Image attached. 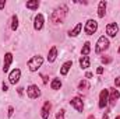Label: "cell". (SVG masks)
<instances>
[{
  "label": "cell",
  "mask_w": 120,
  "mask_h": 119,
  "mask_svg": "<svg viewBox=\"0 0 120 119\" xmlns=\"http://www.w3.org/2000/svg\"><path fill=\"white\" fill-rule=\"evenodd\" d=\"M50 108H52L50 102H49V101H46V102L43 104V107H42V111H41V112H42L41 115H42V118H43V119H48V118H49V114H50Z\"/></svg>",
  "instance_id": "cell-11"
},
{
  "label": "cell",
  "mask_w": 120,
  "mask_h": 119,
  "mask_svg": "<svg viewBox=\"0 0 120 119\" xmlns=\"http://www.w3.org/2000/svg\"><path fill=\"white\" fill-rule=\"evenodd\" d=\"M67 6L66 4H61L60 7H57L53 13H52V16H50V21L53 23V24H61L63 21H64V18H66V14H67Z\"/></svg>",
  "instance_id": "cell-1"
},
{
  "label": "cell",
  "mask_w": 120,
  "mask_h": 119,
  "mask_svg": "<svg viewBox=\"0 0 120 119\" xmlns=\"http://www.w3.org/2000/svg\"><path fill=\"white\" fill-rule=\"evenodd\" d=\"M117 31H119V25H117L116 23H110V24H108V27H106V34H108L109 36H116Z\"/></svg>",
  "instance_id": "cell-9"
},
{
  "label": "cell",
  "mask_w": 120,
  "mask_h": 119,
  "mask_svg": "<svg viewBox=\"0 0 120 119\" xmlns=\"http://www.w3.org/2000/svg\"><path fill=\"white\" fill-rule=\"evenodd\" d=\"M56 119H64V109H60L56 115Z\"/></svg>",
  "instance_id": "cell-24"
},
{
  "label": "cell",
  "mask_w": 120,
  "mask_h": 119,
  "mask_svg": "<svg viewBox=\"0 0 120 119\" xmlns=\"http://www.w3.org/2000/svg\"><path fill=\"white\" fill-rule=\"evenodd\" d=\"M115 119H120V115H119V116H116V118H115Z\"/></svg>",
  "instance_id": "cell-35"
},
{
  "label": "cell",
  "mask_w": 120,
  "mask_h": 119,
  "mask_svg": "<svg viewBox=\"0 0 120 119\" xmlns=\"http://www.w3.org/2000/svg\"><path fill=\"white\" fill-rule=\"evenodd\" d=\"M20 77H21V70H20V69H14V70L10 73V76H8L10 84H17V83L20 81Z\"/></svg>",
  "instance_id": "cell-7"
},
{
  "label": "cell",
  "mask_w": 120,
  "mask_h": 119,
  "mask_svg": "<svg viewBox=\"0 0 120 119\" xmlns=\"http://www.w3.org/2000/svg\"><path fill=\"white\" fill-rule=\"evenodd\" d=\"M42 27H43V16H42V14H38V16L35 17L34 28H35L36 31H41V30H42Z\"/></svg>",
  "instance_id": "cell-13"
},
{
  "label": "cell",
  "mask_w": 120,
  "mask_h": 119,
  "mask_svg": "<svg viewBox=\"0 0 120 119\" xmlns=\"http://www.w3.org/2000/svg\"><path fill=\"white\" fill-rule=\"evenodd\" d=\"M4 6H6V1H4V0H0V10H3Z\"/></svg>",
  "instance_id": "cell-28"
},
{
  "label": "cell",
  "mask_w": 120,
  "mask_h": 119,
  "mask_svg": "<svg viewBox=\"0 0 120 119\" xmlns=\"http://www.w3.org/2000/svg\"><path fill=\"white\" fill-rule=\"evenodd\" d=\"M27 8H31V10H36L39 7V1L38 0H32V1H27Z\"/></svg>",
  "instance_id": "cell-19"
},
{
  "label": "cell",
  "mask_w": 120,
  "mask_h": 119,
  "mask_svg": "<svg viewBox=\"0 0 120 119\" xmlns=\"http://www.w3.org/2000/svg\"><path fill=\"white\" fill-rule=\"evenodd\" d=\"M17 92H18L20 95H22V94H24V88H22V87H18V88H17Z\"/></svg>",
  "instance_id": "cell-27"
},
{
  "label": "cell",
  "mask_w": 120,
  "mask_h": 119,
  "mask_svg": "<svg viewBox=\"0 0 120 119\" xmlns=\"http://www.w3.org/2000/svg\"><path fill=\"white\" fill-rule=\"evenodd\" d=\"M96 30H98V23H96L95 20H88V21L85 23L84 31H85V34H87V35H92Z\"/></svg>",
  "instance_id": "cell-4"
},
{
  "label": "cell",
  "mask_w": 120,
  "mask_h": 119,
  "mask_svg": "<svg viewBox=\"0 0 120 119\" xmlns=\"http://www.w3.org/2000/svg\"><path fill=\"white\" fill-rule=\"evenodd\" d=\"M70 104H71L78 112H82V109H84V104H82V99H81V98L75 97V98H73V99L70 101Z\"/></svg>",
  "instance_id": "cell-10"
},
{
  "label": "cell",
  "mask_w": 120,
  "mask_h": 119,
  "mask_svg": "<svg viewBox=\"0 0 120 119\" xmlns=\"http://www.w3.org/2000/svg\"><path fill=\"white\" fill-rule=\"evenodd\" d=\"M81 28H82V24H77V25H75L73 30L70 31V34H68V35H70V36H77V35L80 34Z\"/></svg>",
  "instance_id": "cell-17"
},
{
  "label": "cell",
  "mask_w": 120,
  "mask_h": 119,
  "mask_svg": "<svg viewBox=\"0 0 120 119\" xmlns=\"http://www.w3.org/2000/svg\"><path fill=\"white\" fill-rule=\"evenodd\" d=\"M119 97H120L119 90H116V88H110V97H109V104H110L112 107H115V105H116V102H117V99H119Z\"/></svg>",
  "instance_id": "cell-8"
},
{
  "label": "cell",
  "mask_w": 120,
  "mask_h": 119,
  "mask_svg": "<svg viewBox=\"0 0 120 119\" xmlns=\"http://www.w3.org/2000/svg\"><path fill=\"white\" fill-rule=\"evenodd\" d=\"M115 86L116 87H120V77H116L115 79Z\"/></svg>",
  "instance_id": "cell-26"
},
{
  "label": "cell",
  "mask_w": 120,
  "mask_h": 119,
  "mask_svg": "<svg viewBox=\"0 0 120 119\" xmlns=\"http://www.w3.org/2000/svg\"><path fill=\"white\" fill-rule=\"evenodd\" d=\"M42 63H43V58L38 55V56H34V58L28 62V67H30L31 71H36V70L42 66Z\"/></svg>",
  "instance_id": "cell-3"
},
{
  "label": "cell",
  "mask_w": 120,
  "mask_h": 119,
  "mask_svg": "<svg viewBox=\"0 0 120 119\" xmlns=\"http://www.w3.org/2000/svg\"><path fill=\"white\" fill-rule=\"evenodd\" d=\"M1 88H3V91H7L8 87H7V84H4V83H3V84H1Z\"/></svg>",
  "instance_id": "cell-31"
},
{
  "label": "cell",
  "mask_w": 120,
  "mask_h": 119,
  "mask_svg": "<svg viewBox=\"0 0 120 119\" xmlns=\"http://www.w3.org/2000/svg\"><path fill=\"white\" fill-rule=\"evenodd\" d=\"M109 101V90H102L99 94V108H105Z\"/></svg>",
  "instance_id": "cell-5"
},
{
  "label": "cell",
  "mask_w": 120,
  "mask_h": 119,
  "mask_svg": "<svg viewBox=\"0 0 120 119\" xmlns=\"http://www.w3.org/2000/svg\"><path fill=\"white\" fill-rule=\"evenodd\" d=\"M73 67V62L71 60H68V62H66L63 66H61V69H60V74L61 76H67V73H68V70Z\"/></svg>",
  "instance_id": "cell-14"
},
{
  "label": "cell",
  "mask_w": 120,
  "mask_h": 119,
  "mask_svg": "<svg viewBox=\"0 0 120 119\" xmlns=\"http://www.w3.org/2000/svg\"><path fill=\"white\" fill-rule=\"evenodd\" d=\"M96 73H98V74H102V73H103V67H98V69H96Z\"/></svg>",
  "instance_id": "cell-29"
},
{
  "label": "cell",
  "mask_w": 120,
  "mask_h": 119,
  "mask_svg": "<svg viewBox=\"0 0 120 119\" xmlns=\"http://www.w3.org/2000/svg\"><path fill=\"white\" fill-rule=\"evenodd\" d=\"M105 13H106V1H99V6H98V16L101 18L105 17Z\"/></svg>",
  "instance_id": "cell-15"
},
{
  "label": "cell",
  "mask_w": 120,
  "mask_h": 119,
  "mask_svg": "<svg viewBox=\"0 0 120 119\" xmlns=\"http://www.w3.org/2000/svg\"><path fill=\"white\" fill-rule=\"evenodd\" d=\"M50 87H52V90H60V87H61L60 79H53L52 83H50Z\"/></svg>",
  "instance_id": "cell-20"
},
{
  "label": "cell",
  "mask_w": 120,
  "mask_h": 119,
  "mask_svg": "<svg viewBox=\"0 0 120 119\" xmlns=\"http://www.w3.org/2000/svg\"><path fill=\"white\" fill-rule=\"evenodd\" d=\"M85 77H87V79H91V77H92V73H90V71H88V73L85 74Z\"/></svg>",
  "instance_id": "cell-33"
},
{
  "label": "cell",
  "mask_w": 120,
  "mask_h": 119,
  "mask_svg": "<svg viewBox=\"0 0 120 119\" xmlns=\"http://www.w3.org/2000/svg\"><path fill=\"white\" fill-rule=\"evenodd\" d=\"M17 28H18V17L13 16V18H11V30L15 31Z\"/></svg>",
  "instance_id": "cell-22"
},
{
  "label": "cell",
  "mask_w": 120,
  "mask_h": 119,
  "mask_svg": "<svg viewBox=\"0 0 120 119\" xmlns=\"http://www.w3.org/2000/svg\"><path fill=\"white\" fill-rule=\"evenodd\" d=\"M88 119H94V116H90V118H88Z\"/></svg>",
  "instance_id": "cell-36"
},
{
  "label": "cell",
  "mask_w": 120,
  "mask_h": 119,
  "mask_svg": "<svg viewBox=\"0 0 120 119\" xmlns=\"http://www.w3.org/2000/svg\"><path fill=\"white\" fill-rule=\"evenodd\" d=\"M102 119H109V116H108V114H105V115L102 116Z\"/></svg>",
  "instance_id": "cell-34"
},
{
  "label": "cell",
  "mask_w": 120,
  "mask_h": 119,
  "mask_svg": "<svg viewBox=\"0 0 120 119\" xmlns=\"http://www.w3.org/2000/svg\"><path fill=\"white\" fill-rule=\"evenodd\" d=\"M11 62H13V55L11 53H6L4 55V64H3V71L4 73L8 71V67H10Z\"/></svg>",
  "instance_id": "cell-12"
},
{
  "label": "cell",
  "mask_w": 120,
  "mask_h": 119,
  "mask_svg": "<svg viewBox=\"0 0 120 119\" xmlns=\"http://www.w3.org/2000/svg\"><path fill=\"white\" fill-rule=\"evenodd\" d=\"M109 48V39L106 36H101L96 42V46H95V52L96 53H101V52H105L106 49Z\"/></svg>",
  "instance_id": "cell-2"
},
{
  "label": "cell",
  "mask_w": 120,
  "mask_h": 119,
  "mask_svg": "<svg viewBox=\"0 0 120 119\" xmlns=\"http://www.w3.org/2000/svg\"><path fill=\"white\" fill-rule=\"evenodd\" d=\"M42 79H43V83L48 84V76H42Z\"/></svg>",
  "instance_id": "cell-32"
},
{
  "label": "cell",
  "mask_w": 120,
  "mask_h": 119,
  "mask_svg": "<svg viewBox=\"0 0 120 119\" xmlns=\"http://www.w3.org/2000/svg\"><path fill=\"white\" fill-rule=\"evenodd\" d=\"M80 66H81L82 69L90 67V58H88V56H82V58L80 59Z\"/></svg>",
  "instance_id": "cell-18"
},
{
  "label": "cell",
  "mask_w": 120,
  "mask_h": 119,
  "mask_svg": "<svg viewBox=\"0 0 120 119\" xmlns=\"http://www.w3.org/2000/svg\"><path fill=\"white\" fill-rule=\"evenodd\" d=\"M13 112H14V108H13V107H10V108H8V116H11V115H13Z\"/></svg>",
  "instance_id": "cell-30"
},
{
  "label": "cell",
  "mask_w": 120,
  "mask_h": 119,
  "mask_svg": "<svg viewBox=\"0 0 120 119\" xmlns=\"http://www.w3.org/2000/svg\"><path fill=\"white\" fill-rule=\"evenodd\" d=\"M117 52H119V53H120V48H119V51H117Z\"/></svg>",
  "instance_id": "cell-37"
},
{
  "label": "cell",
  "mask_w": 120,
  "mask_h": 119,
  "mask_svg": "<svg viewBox=\"0 0 120 119\" xmlns=\"http://www.w3.org/2000/svg\"><path fill=\"white\" fill-rule=\"evenodd\" d=\"M56 56H57V48L56 46H53L50 51H49V55H48V60L52 63V62H55L56 60Z\"/></svg>",
  "instance_id": "cell-16"
},
{
  "label": "cell",
  "mask_w": 120,
  "mask_h": 119,
  "mask_svg": "<svg viewBox=\"0 0 120 119\" xmlns=\"http://www.w3.org/2000/svg\"><path fill=\"white\" fill-rule=\"evenodd\" d=\"M90 88V84H88V81L87 80H82V81H80V84H78V90H87Z\"/></svg>",
  "instance_id": "cell-23"
},
{
  "label": "cell",
  "mask_w": 120,
  "mask_h": 119,
  "mask_svg": "<svg viewBox=\"0 0 120 119\" xmlns=\"http://www.w3.org/2000/svg\"><path fill=\"white\" fill-rule=\"evenodd\" d=\"M112 59L110 58H102V63H105V64H108V63H110Z\"/></svg>",
  "instance_id": "cell-25"
},
{
  "label": "cell",
  "mask_w": 120,
  "mask_h": 119,
  "mask_svg": "<svg viewBox=\"0 0 120 119\" xmlns=\"http://www.w3.org/2000/svg\"><path fill=\"white\" fill-rule=\"evenodd\" d=\"M27 94H28V97H30L31 99H35V98H38V97L41 95V91L38 88V86L31 84L30 87L27 88Z\"/></svg>",
  "instance_id": "cell-6"
},
{
  "label": "cell",
  "mask_w": 120,
  "mask_h": 119,
  "mask_svg": "<svg viewBox=\"0 0 120 119\" xmlns=\"http://www.w3.org/2000/svg\"><path fill=\"white\" fill-rule=\"evenodd\" d=\"M91 52V44L90 42H85L84 44V46H82V51H81V53H82V56H88V53Z\"/></svg>",
  "instance_id": "cell-21"
}]
</instances>
